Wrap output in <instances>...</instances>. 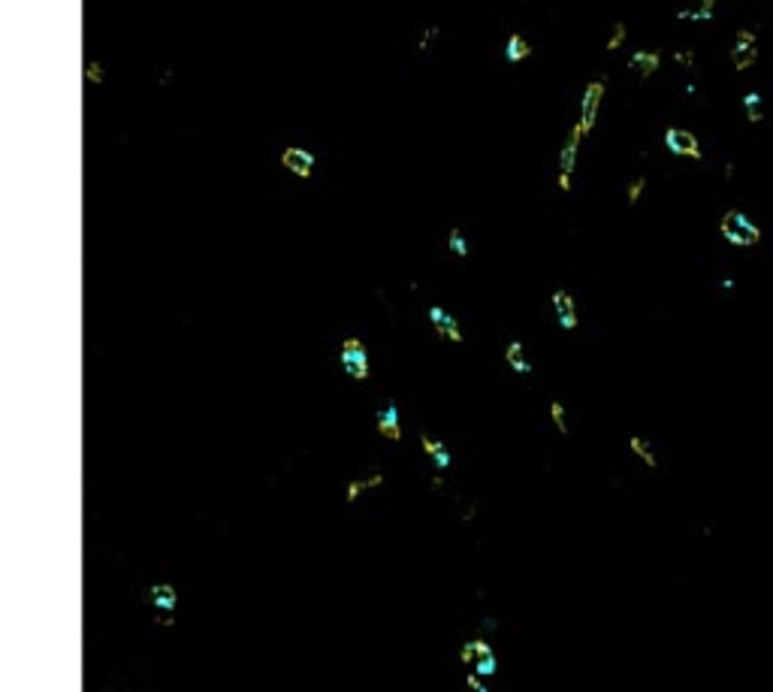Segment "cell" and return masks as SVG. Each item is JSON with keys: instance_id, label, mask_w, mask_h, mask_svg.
<instances>
[{"instance_id": "12", "label": "cell", "mask_w": 773, "mask_h": 692, "mask_svg": "<svg viewBox=\"0 0 773 692\" xmlns=\"http://www.w3.org/2000/svg\"><path fill=\"white\" fill-rule=\"evenodd\" d=\"M628 451L637 456V460H641L646 469H659L662 465V460H659V454H655V447H653V441L646 438V436H628Z\"/></svg>"}, {"instance_id": "8", "label": "cell", "mask_w": 773, "mask_h": 692, "mask_svg": "<svg viewBox=\"0 0 773 692\" xmlns=\"http://www.w3.org/2000/svg\"><path fill=\"white\" fill-rule=\"evenodd\" d=\"M550 303H553V308H556V321H559V327L562 330H577V323H580V318H577V303H574V296L568 294V290H553V296H550Z\"/></svg>"}, {"instance_id": "13", "label": "cell", "mask_w": 773, "mask_h": 692, "mask_svg": "<svg viewBox=\"0 0 773 692\" xmlns=\"http://www.w3.org/2000/svg\"><path fill=\"white\" fill-rule=\"evenodd\" d=\"M378 432L390 441H399L402 438V427H399V408L396 402H387L384 408L378 411Z\"/></svg>"}, {"instance_id": "22", "label": "cell", "mask_w": 773, "mask_h": 692, "mask_svg": "<svg viewBox=\"0 0 773 692\" xmlns=\"http://www.w3.org/2000/svg\"><path fill=\"white\" fill-rule=\"evenodd\" d=\"M475 671L480 674V677H493V674L498 671V659H495V650L486 656H480V659L475 662Z\"/></svg>"}, {"instance_id": "4", "label": "cell", "mask_w": 773, "mask_h": 692, "mask_svg": "<svg viewBox=\"0 0 773 692\" xmlns=\"http://www.w3.org/2000/svg\"><path fill=\"white\" fill-rule=\"evenodd\" d=\"M338 360H342V369L351 375L354 381L369 378V351H365V345L360 339L347 336L342 341V348H338Z\"/></svg>"}, {"instance_id": "15", "label": "cell", "mask_w": 773, "mask_h": 692, "mask_svg": "<svg viewBox=\"0 0 773 692\" xmlns=\"http://www.w3.org/2000/svg\"><path fill=\"white\" fill-rule=\"evenodd\" d=\"M420 445H423V451H426L429 460L435 463V469H451V451L444 447V441H438L432 436H420Z\"/></svg>"}, {"instance_id": "14", "label": "cell", "mask_w": 773, "mask_h": 692, "mask_svg": "<svg viewBox=\"0 0 773 692\" xmlns=\"http://www.w3.org/2000/svg\"><path fill=\"white\" fill-rule=\"evenodd\" d=\"M384 481H387V474H384V472H375V474H369V478H363V481H351V483L345 487V502H347V505H354L363 493H369V490H378Z\"/></svg>"}, {"instance_id": "19", "label": "cell", "mask_w": 773, "mask_h": 692, "mask_svg": "<svg viewBox=\"0 0 773 692\" xmlns=\"http://www.w3.org/2000/svg\"><path fill=\"white\" fill-rule=\"evenodd\" d=\"M447 248H451V254H456V257H469V242H465L460 227H453L451 233H447Z\"/></svg>"}, {"instance_id": "25", "label": "cell", "mask_w": 773, "mask_h": 692, "mask_svg": "<svg viewBox=\"0 0 773 692\" xmlns=\"http://www.w3.org/2000/svg\"><path fill=\"white\" fill-rule=\"evenodd\" d=\"M465 683H469V689H471V692H489V689H486V683L480 680V674H478V671H471L469 677H465Z\"/></svg>"}, {"instance_id": "26", "label": "cell", "mask_w": 773, "mask_h": 692, "mask_svg": "<svg viewBox=\"0 0 773 692\" xmlns=\"http://www.w3.org/2000/svg\"><path fill=\"white\" fill-rule=\"evenodd\" d=\"M435 37H438V28H432V24H429V28L420 33V43H417V48H426V46H429V43H432V39H435Z\"/></svg>"}, {"instance_id": "18", "label": "cell", "mask_w": 773, "mask_h": 692, "mask_svg": "<svg viewBox=\"0 0 773 692\" xmlns=\"http://www.w3.org/2000/svg\"><path fill=\"white\" fill-rule=\"evenodd\" d=\"M486 653H493V647H489V641H484V638H471V641H465L462 644V650H460V659L465 662V665H475L480 656H486Z\"/></svg>"}, {"instance_id": "16", "label": "cell", "mask_w": 773, "mask_h": 692, "mask_svg": "<svg viewBox=\"0 0 773 692\" xmlns=\"http://www.w3.org/2000/svg\"><path fill=\"white\" fill-rule=\"evenodd\" d=\"M504 360H508V366L517 375H529L531 372V363L526 360V348H522V341L520 339H513V341H508V348H504Z\"/></svg>"}, {"instance_id": "3", "label": "cell", "mask_w": 773, "mask_h": 692, "mask_svg": "<svg viewBox=\"0 0 773 692\" xmlns=\"http://www.w3.org/2000/svg\"><path fill=\"white\" fill-rule=\"evenodd\" d=\"M731 64L740 73H749L761 64V39L755 30H740L731 46Z\"/></svg>"}, {"instance_id": "1", "label": "cell", "mask_w": 773, "mask_h": 692, "mask_svg": "<svg viewBox=\"0 0 773 692\" xmlns=\"http://www.w3.org/2000/svg\"><path fill=\"white\" fill-rule=\"evenodd\" d=\"M719 236L725 239L731 248H743V251H749V248H758V245H761L764 230H761V224L755 221L749 212H743V209H728V212L719 218Z\"/></svg>"}, {"instance_id": "23", "label": "cell", "mask_w": 773, "mask_h": 692, "mask_svg": "<svg viewBox=\"0 0 773 692\" xmlns=\"http://www.w3.org/2000/svg\"><path fill=\"white\" fill-rule=\"evenodd\" d=\"M103 79H106L103 64H100V61H85V82H88V85H103Z\"/></svg>"}, {"instance_id": "17", "label": "cell", "mask_w": 773, "mask_h": 692, "mask_svg": "<svg viewBox=\"0 0 773 692\" xmlns=\"http://www.w3.org/2000/svg\"><path fill=\"white\" fill-rule=\"evenodd\" d=\"M529 55H531L529 39L522 37V33H511V37H508V46H504V57H508L511 64H520V61H526Z\"/></svg>"}, {"instance_id": "24", "label": "cell", "mask_w": 773, "mask_h": 692, "mask_svg": "<svg viewBox=\"0 0 773 692\" xmlns=\"http://www.w3.org/2000/svg\"><path fill=\"white\" fill-rule=\"evenodd\" d=\"M550 418H553V423H556V429H559L562 436H565V432H568V418H565V405L556 402V399L550 402Z\"/></svg>"}, {"instance_id": "20", "label": "cell", "mask_w": 773, "mask_h": 692, "mask_svg": "<svg viewBox=\"0 0 773 692\" xmlns=\"http://www.w3.org/2000/svg\"><path fill=\"white\" fill-rule=\"evenodd\" d=\"M626 39H628V28H626V21H617V24H613L610 39L604 43V48H608V52H617V48H622V43H626Z\"/></svg>"}, {"instance_id": "11", "label": "cell", "mask_w": 773, "mask_h": 692, "mask_svg": "<svg viewBox=\"0 0 773 692\" xmlns=\"http://www.w3.org/2000/svg\"><path fill=\"white\" fill-rule=\"evenodd\" d=\"M659 66H662V55L650 52V48H637V52H631V57H628V70L637 73L641 79H653L655 73H659Z\"/></svg>"}, {"instance_id": "10", "label": "cell", "mask_w": 773, "mask_h": 692, "mask_svg": "<svg viewBox=\"0 0 773 692\" xmlns=\"http://www.w3.org/2000/svg\"><path fill=\"white\" fill-rule=\"evenodd\" d=\"M429 321H432V327H435L438 336H444L447 341H456V345H460V341L465 339L462 330H460V323H456V318H453L451 312H447V308L432 305V308H429Z\"/></svg>"}, {"instance_id": "5", "label": "cell", "mask_w": 773, "mask_h": 692, "mask_svg": "<svg viewBox=\"0 0 773 692\" xmlns=\"http://www.w3.org/2000/svg\"><path fill=\"white\" fill-rule=\"evenodd\" d=\"M148 602H152V607L157 611V623H161V626H172V623H176L172 614H176V607H179V593L170 580L154 583V587L148 589Z\"/></svg>"}, {"instance_id": "6", "label": "cell", "mask_w": 773, "mask_h": 692, "mask_svg": "<svg viewBox=\"0 0 773 692\" xmlns=\"http://www.w3.org/2000/svg\"><path fill=\"white\" fill-rule=\"evenodd\" d=\"M601 100H604V82H589L586 91H583V97H580V121H577L583 133H592Z\"/></svg>"}, {"instance_id": "21", "label": "cell", "mask_w": 773, "mask_h": 692, "mask_svg": "<svg viewBox=\"0 0 773 692\" xmlns=\"http://www.w3.org/2000/svg\"><path fill=\"white\" fill-rule=\"evenodd\" d=\"M644 190H646V176H637V179H631V181H628V188H626L628 206H637V203H641Z\"/></svg>"}, {"instance_id": "9", "label": "cell", "mask_w": 773, "mask_h": 692, "mask_svg": "<svg viewBox=\"0 0 773 692\" xmlns=\"http://www.w3.org/2000/svg\"><path fill=\"white\" fill-rule=\"evenodd\" d=\"M281 166L293 172L296 179H309L314 172V154L305 152V148H299V145H290V148L281 152Z\"/></svg>"}, {"instance_id": "7", "label": "cell", "mask_w": 773, "mask_h": 692, "mask_svg": "<svg viewBox=\"0 0 773 692\" xmlns=\"http://www.w3.org/2000/svg\"><path fill=\"white\" fill-rule=\"evenodd\" d=\"M580 136H586V133L580 130V124H574V127H571L568 143H565L562 152H559V190H571V172H574V166H577Z\"/></svg>"}, {"instance_id": "2", "label": "cell", "mask_w": 773, "mask_h": 692, "mask_svg": "<svg viewBox=\"0 0 773 692\" xmlns=\"http://www.w3.org/2000/svg\"><path fill=\"white\" fill-rule=\"evenodd\" d=\"M664 148H668V154L686 157V161H695V163L707 161V152L701 148V136L689 127H677V124L664 127Z\"/></svg>"}]
</instances>
